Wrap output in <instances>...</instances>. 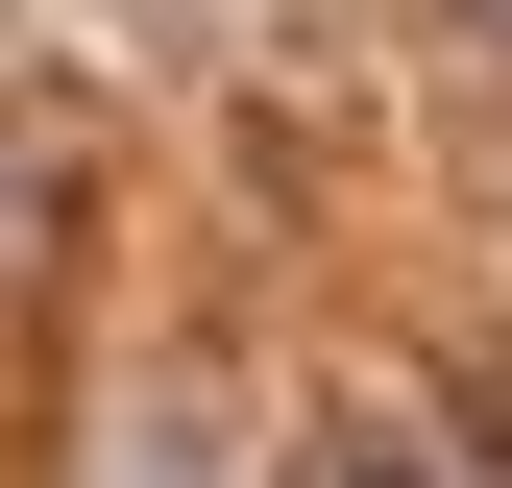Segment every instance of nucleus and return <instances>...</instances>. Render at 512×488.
I'll return each instance as SVG.
<instances>
[{
	"mask_svg": "<svg viewBox=\"0 0 512 488\" xmlns=\"http://www.w3.org/2000/svg\"><path fill=\"white\" fill-rule=\"evenodd\" d=\"M317 488H512L464 415H342V440H317Z\"/></svg>",
	"mask_w": 512,
	"mask_h": 488,
	"instance_id": "1",
	"label": "nucleus"
},
{
	"mask_svg": "<svg viewBox=\"0 0 512 488\" xmlns=\"http://www.w3.org/2000/svg\"><path fill=\"white\" fill-rule=\"evenodd\" d=\"M488 25H512V0H488Z\"/></svg>",
	"mask_w": 512,
	"mask_h": 488,
	"instance_id": "2",
	"label": "nucleus"
}]
</instances>
